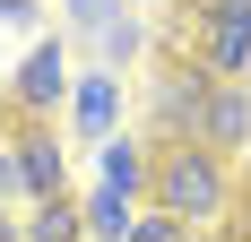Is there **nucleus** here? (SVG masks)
Instances as JSON below:
<instances>
[{
	"label": "nucleus",
	"instance_id": "0eeeda50",
	"mask_svg": "<svg viewBox=\"0 0 251 242\" xmlns=\"http://www.w3.org/2000/svg\"><path fill=\"white\" fill-rule=\"evenodd\" d=\"M26 242H87V208H70V199H26Z\"/></svg>",
	"mask_w": 251,
	"mask_h": 242
},
{
	"label": "nucleus",
	"instance_id": "7ed1b4c3",
	"mask_svg": "<svg viewBox=\"0 0 251 242\" xmlns=\"http://www.w3.org/2000/svg\"><path fill=\"white\" fill-rule=\"evenodd\" d=\"M200 70L217 78V87H243V78H251V0H226V9H208Z\"/></svg>",
	"mask_w": 251,
	"mask_h": 242
},
{
	"label": "nucleus",
	"instance_id": "39448f33",
	"mask_svg": "<svg viewBox=\"0 0 251 242\" xmlns=\"http://www.w3.org/2000/svg\"><path fill=\"white\" fill-rule=\"evenodd\" d=\"M9 96H18V113H44V104H61L70 96V70H61V52L52 44H35L18 61V78H9Z\"/></svg>",
	"mask_w": 251,
	"mask_h": 242
},
{
	"label": "nucleus",
	"instance_id": "9d476101",
	"mask_svg": "<svg viewBox=\"0 0 251 242\" xmlns=\"http://www.w3.org/2000/svg\"><path fill=\"white\" fill-rule=\"evenodd\" d=\"M104 182H113V191H148V156H139V147H104Z\"/></svg>",
	"mask_w": 251,
	"mask_h": 242
},
{
	"label": "nucleus",
	"instance_id": "ddd939ff",
	"mask_svg": "<svg viewBox=\"0 0 251 242\" xmlns=\"http://www.w3.org/2000/svg\"><path fill=\"white\" fill-rule=\"evenodd\" d=\"M70 18L78 26H113V0H70Z\"/></svg>",
	"mask_w": 251,
	"mask_h": 242
},
{
	"label": "nucleus",
	"instance_id": "1a4fd4ad",
	"mask_svg": "<svg viewBox=\"0 0 251 242\" xmlns=\"http://www.w3.org/2000/svg\"><path fill=\"white\" fill-rule=\"evenodd\" d=\"M104 234H130V199L122 191H96V199H87V242H104Z\"/></svg>",
	"mask_w": 251,
	"mask_h": 242
},
{
	"label": "nucleus",
	"instance_id": "20e7f679",
	"mask_svg": "<svg viewBox=\"0 0 251 242\" xmlns=\"http://www.w3.org/2000/svg\"><path fill=\"white\" fill-rule=\"evenodd\" d=\"M18 173H26V199H70L61 191V139L26 113H18Z\"/></svg>",
	"mask_w": 251,
	"mask_h": 242
},
{
	"label": "nucleus",
	"instance_id": "4468645a",
	"mask_svg": "<svg viewBox=\"0 0 251 242\" xmlns=\"http://www.w3.org/2000/svg\"><path fill=\"white\" fill-rule=\"evenodd\" d=\"M0 18H9V26H35V0H0Z\"/></svg>",
	"mask_w": 251,
	"mask_h": 242
},
{
	"label": "nucleus",
	"instance_id": "9b49d317",
	"mask_svg": "<svg viewBox=\"0 0 251 242\" xmlns=\"http://www.w3.org/2000/svg\"><path fill=\"white\" fill-rule=\"evenodd\" d=\"M130 242H191V225L156 208V217H130Z\"/></svg>",
	"mask_w": 251,
	"mask_h": 242
},
{
	"label": "nucleus",
	"instance_id": "f8f14e48",
	"mask_svg": "<svg viewBox=\"0 0 251 242\" xmlns=\"http://www.w3.org/2000/svg\"><path fill=\"white\" fill-rule=\"evenodd\" d=\"M9 199H26V173H18V147H0V208Z\"/></svg>",
	"mask_w": 251,
	"mask_h": 242
},
{
	"label": "nucleus",
	"instance_id": "423d86ee",
	"mask_svg": "<svg viewBox=\"0 0 251 242\" xmlns=\"http://www.w3.org/2000/svg\"><path fill=\"white\" fill-rule=\"evenodd\" d=\"M200 139L217 147V156H234V147L251 139V96H243V87H217V96H208V121H200Z\"/></svg>",
	"mask_w": 251,
	"mask_h": 242
},
{
	"label": "nucleus",
	"instance_id": "6e6552de",
	"mask_svg": "<svg viewBox=\"0 0 251 242\" xmlns=\"http://www.w3.org/2000/svg\"><path fill=\"white\" fill-rule=\"evenodd\" d=\"M113 78H78L70 87V113H78V130H87V139H113Z\"/></svg>",
	"mask_w": 251,
	"mask_h": 242
},
{
	"label": "nucleus",
	"instance_id": "f03ea898",
	"mask_svg": "<svg viewBox=\"0 0 251 242\" xmlns=\"http://www.w3.org/2000/svg\"><path fill=\"white\" fill-rule=\"evenodd\" d=\"M208 96H217V78H208L200 61H174V70L156 78V147H174V139H200Z\"/></svg>",
	"mask_w": 251,
	"mask_h": 242
},
{
	"label": "nucleus",
	"instance_id": "f257e3e1",
	"mask_svg": "<svg viewBox=\"0 0 251 242\" xmlns=\"http://www.w3.org/2000/svg\"><path fill=\"white\" fill-rule=\"evenodd\" d=\"M148 191H156V208H165V217H182V225H217V217L234 208V165H226L208 139H174V147H156Z\"/></svg>",
	"mask_w": 251,
	"mask_h": 242
}]
</instances>
